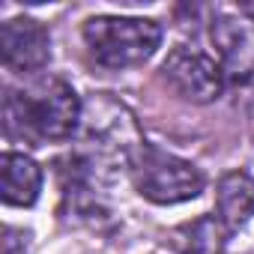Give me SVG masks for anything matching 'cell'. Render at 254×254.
I'll return each instance as SVG.
<instances>
[{
	"mask_svg": "<svg viewBox=\"0 0 254 254\" xmlns=\"http://www.w3.org/2000/svg\"><path fill=\"white\" fill-rule=\"evenodd\" d=\"M81 144H84V174L99 177L105 171L135 168L138 153L144 150L141 129L132 111L123 102L99 93L84 105L81 114Z\"/></svg>",
	"mask_w": 254,
	"mask_h": 254,
	"instance_id": "obj_1",
	"label": "cell"
},
{
	"mask_svg": "<svg viewBox=\"0 0 254 254\" xmlns=\"http://www.w3.org/2000/svg\"><path fill=\"white\" fill-rule=\"evenodd\" d=\"M84 105L66 81L39 78L24 93L6 96V132L30 141H69L81 126Z\"/></svg>",
	"mask_w": 254,
	"mask_h": 254,
	"instance_id": "obj_2",
	"label": "cell"
},
{
	"mask_svg": "<svg viewBox=\"0 0 254 254\" xmlns=\"http://www.w3.org/2000/svg\"><path fill=\"white\" fill-rule=\"evenodd\" d=\"M84 42L105 69H129L150 60L162 42V27L150 18L99 15L84 24Z\"/></svg>",
	"mask_w": 254,
	"mask_h": 254,
	"instance_id": "obj_3",
	"label": "cell"
},
{
	"mask_svg": "<svg viewBox=\"0 0 254 254\" xmlns=\"http://www.w3.org/2000/svg\"><path fill=\"white\" fill-rule=\"evenodd\" d=\"M132 171L138 191L153 203H183L203 191V174L191 162L150 144H144Z\"/></svg>",
	"mask_w": 254,
	"mask_h": 254,
	"instance_id": "obj_4",
	"label": "cell"
},
{
	"mask_svg": "<svg viewBox=\"0 0 254 254\" xmlns=\"http://www.w3.org/2000/svg\"><path fill=\"white\" fill-rule=\"evenodd\" d=\"M162 78L180 99L197 102V105L218 99L224 90V72L218 60L206 57L203 51L186 48V45L168 54V60L162 63Z\"/></svg>",
	"mask_w": 254,
	"mask_h": 254,
	"instance_id": "obj_5",
	"label": "cell"
},
{
	"mask_svg": "<svg viewBox=\"0 0 254 254\" xmlns=\"http://www.w3.org/2000/svg\"><path fill=\"white\" fill-rule=\"evenodd\" d=\"M212 48L224 78H254V21L245 15H218L209 27Z\"/></svg>",
	"mask_w": 254,
	"mask_h": 254,
	"instance_id": "obj_6",
	"label": "cell"
},
{
	"mask_svg": "<svg viewBox=\"0 0 254 254\" xmlns=\"http://www.w3.org/2000/svg\"><path fill=\"white\" fill-rule=\"evenodd\" d=\"M0 54L9 72H39L51 57V39L33 18H12L0 27Z\"/></svg>",
	"mask_w": 254,
	"mask_h": 254,
	"instance_id": "obj_7",
	"label": "cell"
},
{
	"mask_svg": "<svg viewBox=\"0 0 254 254\" xmlns=\"http://www.w3.org/2000/svg\"><path fill=\"white\" fill-rule=\"evenodd\" d=\"M42 191V171L24 153L0 156V194L9 206H30Z\"/></svg>",
	"mask_w": 254,
	"mask_h": 254,
	"instance_id": "obj_8",
	"label": "cell"
},
{
	"mask_svg": "<svg viewBox=\"0 0 254 254\" xmlns=\"http://www.w3.org/2000/svg\"><path fill=\"white\" fill-rule=\"evenodd\" d=\"M215 209H218V221L230 230L242 227L251 215H254V180L242 171L227 174L218 183L215 191Z\"/></svg>",
	"mask_w": 254,
	"mask_h": 254,
	"instance_id": "obj_9",
	"label": "cell"
},
{
	"mask_svg": "<svg viewBox=\"0 0 254 254\" xmlns=\"http://www.w3.org/2000/svg\"><path fill=\"white\" fill-rule=\"evenodd\" d=\"M3 254H24V245L12 236V230H6V236H3Z\"/></svg>",
	"mask_w": 254,
	"mask_h": 254,
	"instance_id": "obj_10",
	"label": "cell"
},
{
	"mask_svg": "<svg viewBox=\"0 0 254 254\" xmlns=\"http://www.w3.org/2000/svg\"><path fill=\"white\" fill-rule=\"evenodd\" d=\"M239 9H242V12H251V15H254V3H239Z\"/></svg>",
	"mask_w": 254,
	"mask_h": 254,
	"instance_id": "obj_11",
	"label": "cell"
}]
</instances>
